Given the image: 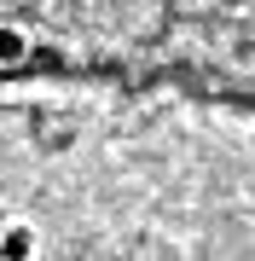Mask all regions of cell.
<instances>
[{"label": "cell", "mask_w": 255, "mask_h": 261, "mask_svg": "<svg viewBox=\"0 0 255 261\" xmlns=\"http://www.w3.org/2000/svg\"><path fill=\"white\" fill-rule=\"evenodd\" d=\"M35 255H41V232L29 221L0 226V261H35Z\"/></svg>", "instance_id": "obj_1"}, {"label": "cell", "mask_w": 255, "mask_h": 261, "mask_svg": "<svg viewBox=\"0 0 255 261\" xmlns=\"http://www.w3.org/2000/svg\"><path fill=\"white\" fill-rule=\"evenodd\" d=\"M29 58V29H18V23H0V64H23Z\"/></svg>", "instance_id": "obj_2"}, {"label": "cell", "mask_w": 255, "mask_h": 261, "mask_svg": "<svg viewBox=\"0 0 255 261\" xmlns=\"http://www.w3.org/2000/svg\"><path fill=\"white\" fill-rule=\"evenodd\" d=\"M220 6H226V12H249V0H220Z\"/></svg>", "instance_id": "obj_3"}]
</instances>
